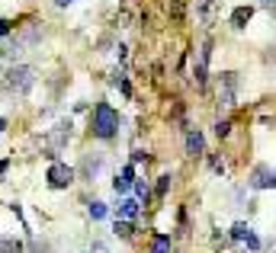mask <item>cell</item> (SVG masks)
<instances>
[{
  "mask_svg": "<svg viewBox=\"0 0 276 253\" xmlns=\"http://www.w3.org/2000/svg\"><path fill=\"white\" fill-rule=\"evenodd\" d=\"M0 87H3L6 93H13V97H26V93L36 87V67H29V64H13L10 71L3 74Z\"/></svg>",
  "mask_w": 276,
  "mask_h": 253,
  "instance_id": "6da1fadb",
  "label": "cell"
},
{
  "mask_svg": "<svg viewBox=\"0 0 276 253\" xmlns=\"http://www.w3.org/2000/svg\"><path fill=\"white\" fill-rule=\"evenodd\" d=\"M119 112L116 109L110 106V102H97V106H93V115H90V128H93V135H97V138H112V135H116V128H119Z\"/></svg>",
  "mask_w": 276,
  "mask_h": 253,
  "instance_id": "7a4b0ae2",
  "label": "cell"
},
{
  "mask_svg": "<svg viewBox=\"0 0 276 253\" xmlns=\"http://www.w3.org/2000/svg\"><path fill=\"white\" fill-rule=\"evenodd\" d=\"M39 42H42V26L32 23V26H26L16 39H10V45H6L3 54L10 61H16V58H23V54H26V49H32V45H39Z\"/></svg>",
  "mask_w": 276,
  "mask_h": 253,
  "instance_id": "3957f363",
  "label": "cell"
},
{
  "mask_svg": "<svg viewBox=\"0 0 276 253\" xmlns=\"http://www.w3.org/2000/svg\"><path fill=\"white\" fill-rule=\"evenodd\" d=\"M45 180H49V186H52V189H68L71 183L77 180V170L68 167V163L52 160V167H49V173H45Z\"/></svg>",
  "mask_w": 276,
  "mask_h": 253,
  "instance_id": "277c9868",
  "label": "cell"
},
{
  "mask_svg": "<svg viewBox=\"0 0 276 253\" xmlns=\"http://www.w3.org/2000/svg\"><path fill=\"white\" fill-rule=\"evenodd\" d=\"M71 128H74V125H71V119H61V122H58V125L49 132V145H52V148L45 151V157H49V160H55L58 151H61V148L71 141Z\"/></svg>",
  "mask_w": 276,
  "mask_h": 253,
  "instance_id": "5b68a950",
  "label": "cell"
},
{
  "mask_svg": "<svg viewBox=\"0 0 276 253\" xmlns=\"http://www.w3.org/2000/svg\"><path fill=\"white\" fill-rule=\"evenodd\" d=\"M234 97H238V74H221V90H219V106L221 109H231Z\"/></svg>",
  "mask_w": 276,
  "mask_h": 253,
  "instance_id": "8992f818",
  "label": "cell"
},
{
  "mask_svg": "<svg viewBox=\"0 0 276 253\" xmlns=\"http://www.w3.org/2000/svg\"><path fill=\"white\" fill-rule=\"evenodd\" d=\"M247 186L251 189H276V173L270 167H254V173H251V180H247Z\"/></svg>",
  "mask_w": 276,
  "mask_h": 253,
  "instance_id": "52a82bcc",
  "label": "cell"
},
{
  "mask_svg": "<svg viewBox=\"0 0 276 253\" xmlns=\"http://www.w3.org/2000/svg\"><path fill=\"white\" fill-rule=\"evenodd\" d=\"M100 170H103V154H100V151H90V154H84V163H80L77 176H84V180H97Z\"/></svg>",
  "mask_w": 276,
  "mask_h": 253,
  "instance_id": "ba28073f",
  "label": "cell"
},
{
  "mask_svg": "<svg viewBox=\"0 0 276 253\" xmlns=\"http://www.w3.org/2000/svg\"><path fill=\"white\" fill-rule=\"evenodd\" d=\"M231 237H234V241H241V244H247L251 250H260V237L254 234V228H251V224H244V221H238L231 228Z\"/></svg>",
  "mask_w": 276,
  "mask_h": 253,
  "instance_id": "9c48e42d",
  "label": "cell"
},
{
  "mask_svg": "<svg viewBox=\"0 0 276 253\" xmlns=\"http://www.w3.org/2000/svg\"><path fill=\"white\" fill-rule=\"evenodd\" d=\"M186 154L190 157H203L206 154V138H203L199 128H190V132H186Z\"/></svg>",
  "mask_w": 276,
  "mask_h": 253,
  "instance_id": "30bf717a",
  "label": "cell"
},
{
  "mask_svg": "<svg viewBox=\"0 0 276 253\" xmlns=\"http://www.w3.org/2000/svg\"><path fill=\"white\" fill-rule=\"evenodd\" d=\"M132 183H135V163H125L122 173H119L116 180H112V189H116V193H129Z\"/></svg>",
  "mask_w": 276,
  "mask_h": 253,
  "instance_id": "8fae6325",
  "label": "cell"
},
{
  "mask_svg": "<svg viewBox=\"0 0 276 253\" xmlns=\"http://www.w3.org/2000/svg\"><path fill=\"white\" fill-rule=\"evenodd\" d=\"M251 16H254V6H234V13H231V26H234V29H244V26L251 23Z\"/></svg>",
  "mask_w": 276,
  "mask_h": 253,
  "instance_id": "7c38bea8",
  "label": "cell"
},
{
  "mask_svg": "<svg viewBox=\"0 0 276 253\" xmlns=\"http://www.w3.org/2000/svg\"><path fill=\"white\" fill-rule=\"evenodd\" d=\"M138 211H141V205H138V199H122L119 202V218H138Z\"/></svg>",
  "mask_w": 276,
  "mask_h": 253,
  "instance_id": "4fadbf2b",
  "label": "cell"
},
{
  "mask_svg": "<svg viewBox=\"0 0 276 253\" xmlns=\"http://www.w3.org/2000/svg\"><path fill=\"white\" fill-rule=\"evenodd\" d=\"M206 74H209V64H206V61H196V64H193V80H196V87H199V90H203V87H206Z\"/></svg>",
  "mask_w": 276,
  "mask_h": 253,
  "instance_id": "5bb4252c",
  "label": "cell"
},
{
  "mask_svg": "<svg viewBox=\"0 0 276 253\" xmlns=\"http://www.w3.org/2000/svg\"><path fill=\"white\" fill-rule=\"evenodd\" d=\"M0 253H23V244L16 237H0Z\"/></svg>",
  "mask_w": 276,
  "mask_h": 253,
  "instance_id": "9a60e30c",
  "label": "cell"
},
{
  "mask_svg": "<svg viewBox=\"0 0 276 253\" xmlns=\"http://www.w3.org/2000/svg\"><path fill=\"white\" fill-rule=\"evenodd\" d=\"M151 253H170V237H167V234H158V237H154Z\"/></svg>",
  "mask_w": 276,
  "mask_h": 253,
  "instance_id": "2e32d148",
  "label": "cell"
},
{
  "mask_svg": "<svg viewBox=\"0 0 276 253\" xmlns=\"http://www.w3.org/2000/svg\"><path fill=\"white\" fill-rule=\"evenodd\" d=\"M132 231H135V228H132L129 221H119V218H116V224H112V234H116V237H132Z\"/></svg>",
  "mask_w": 276,
  "mask_h": 253,
  "instance_id": "e0dca14e",
  "label": "cell"
},
{
  "mask_svg": "<svg viewBox=\"0 0 276 253\" xmlns=\"http://www.w3.org/2000/svg\"><path fill=\"white\" fill-rule=\"evenodd\" d=\"M132 189H135V196H138V199H141V202L148 205V199H151V189H148V183L135 180V183H132Z\"/></svg>",
  "mask_w": 276,
  "mask_h": 253,
  "instance_id": "ac0fdd59",
  "label": "cell"
},
{
  "mask_svg": "<svg viewBox=\"0 0 276 253\" xmlns=\"http://www.w3.org/2000/svg\"><path fill=\"white\" fill-rule=\"evenodd\" d=\"M87 211H90V218H93V221L106 218V205H103V202H90V205H87Z\"/></svg>",
  "mask_w": 276,
  "mask_h": 253,
  "instance_id": "d6986e66",
  "label": "cell"
},
{
  "mask_svg": "<svg viewBox=\"0 0 276 253\" xmlns=\"http://www.w3.org/2000/svg\"><path fill=\"white\" fill-rule=\"evenodd\" d=\"M215 135H219V138H228V135H231V122L219 119V122H215Z\"/></svg>",
  "mask_w": 276,
  "mask_h": 253,
  "instance_id": "ffe728a7",
  "label": "cell"
},
{
  "mask_svg": "<svg viewBox=\"0 0 276 253\" xmlns=\"http://www.w3.org/2000/svg\"><path fill=\"white\" fill-rule=\"evenodd\" d=\"M170 180H173L170 173H164V176L158 180V196H161V199H164V196H167V189H170Z\"/></svg>",
  "mask_w": 276,
  "mask_h": 253,
  "instance_id": "44dd1931",
  "label": "cell"
},
{
  "mask_svg": "<svg viewBox=\"0 0 276 253\" xmlns=\"http://www.w3.org/2000/svg\"><path fill=\"white\" fill-rule=\"evenodd\" d=\"M10 32H13V23L10 19H0V39H6Z\"/></svg>",
  "mask_w": 276,
  "mask_h": 253,
  "instance_id": "7402d4cb",
  "label": "cell"
},
{
  "mask_svg": "<svg viewBox=\"0 0 276 253\" xmlns=\"http://www.w3.org/2000/svg\"><path fill=\"white\" fill-rule=\"evenodd\" d=\"M90 253H110V247H106V241H93L90 244Z\"/></svg>",
  "mask_w": 276,
  "mask_h": 253,
  "instance_id": "603a6c76",
  "label": "cell"
},
{
  "mask_svg": "<svg viewBox=\"0 0 276 253\" xmlns=\"http://www.w3.org/2000/svg\"><path fill=\"white\" fill-rule=\"evenodd\" d=\"M141 160L148 163V151H141V148H138V151H132V163H141Z\"/></svg>",
  "mask_w": 276,
  "mask_h": 253,
  "instance_id": "cb8c5ba5",
  "label": "cell"
},
{
  "mask_svg": "<svg viewBox=\"0 0 276 253\" xmlns=\"http://www.w3.org/2000/svg\"><path fill=\"white\" fill-rule=\"evenodd\" d=\"M6 170H10V160H0V176H3Z\"/></svg>",
  "mask_w": 276,
  "mask_h": 253,
  "instance_id": "d4e9b609",
  "label": "cell"
},
{
  "mask_svg": "<svg viewBox=\"0 0 276 253\" xmlns=\"http://www.w3.org/2000/svg\"><path fill=\"white\" fill-rule=\"evenodd\" d=\"M74 0H55V6H71Z\"/></svg>",
  "mask_w": 276,
  "mask_h": 253,
  "instance_id": "484cf974",
  "label": "cell"
},
{
  "mask_svg": "<svg viewBox=\"0 0 276 253\" xmlns=\"http://www.w3.org/2000/svg\"><path fill=\"white\" fill-rule=\"evenodd\" d=\"M264 6H270V10H276V0H264Z\"/></svg>",
  "mask_w": 276,
  "mask_h": 253,
  "instance_id": "4316f807",
  "label": "cell"
},
{
  "mask_svg": "<svg viewBox=\"0 0 276 253\" xmlns=\"http://www.w3.org/2000/svg\"><path fill=\"white\" fill-rule=\"evenodd\" d=\"M3 128H6V119H3V115H0V132H3Z\"/></svg>",
  "mask_w": 276,
  "mask_h": 253,
  "instance_id": "83f0119b",
  "label": "cell"
},
{
  "mask_svg": "<svg viewBox=\"0 0 276 253\" xmlns=\"http://www.w3.org/2000/svg\"><path fill=\"white\" fill-rule=\"evenodd\" d=\"M215 3V0H203V6H212Z\"/></svg>",
  "mask_w": 276,
  "mask_h": 253,
  "instance_id": "f1b7e54d",
  "label": "cell"
}]
</instances>
